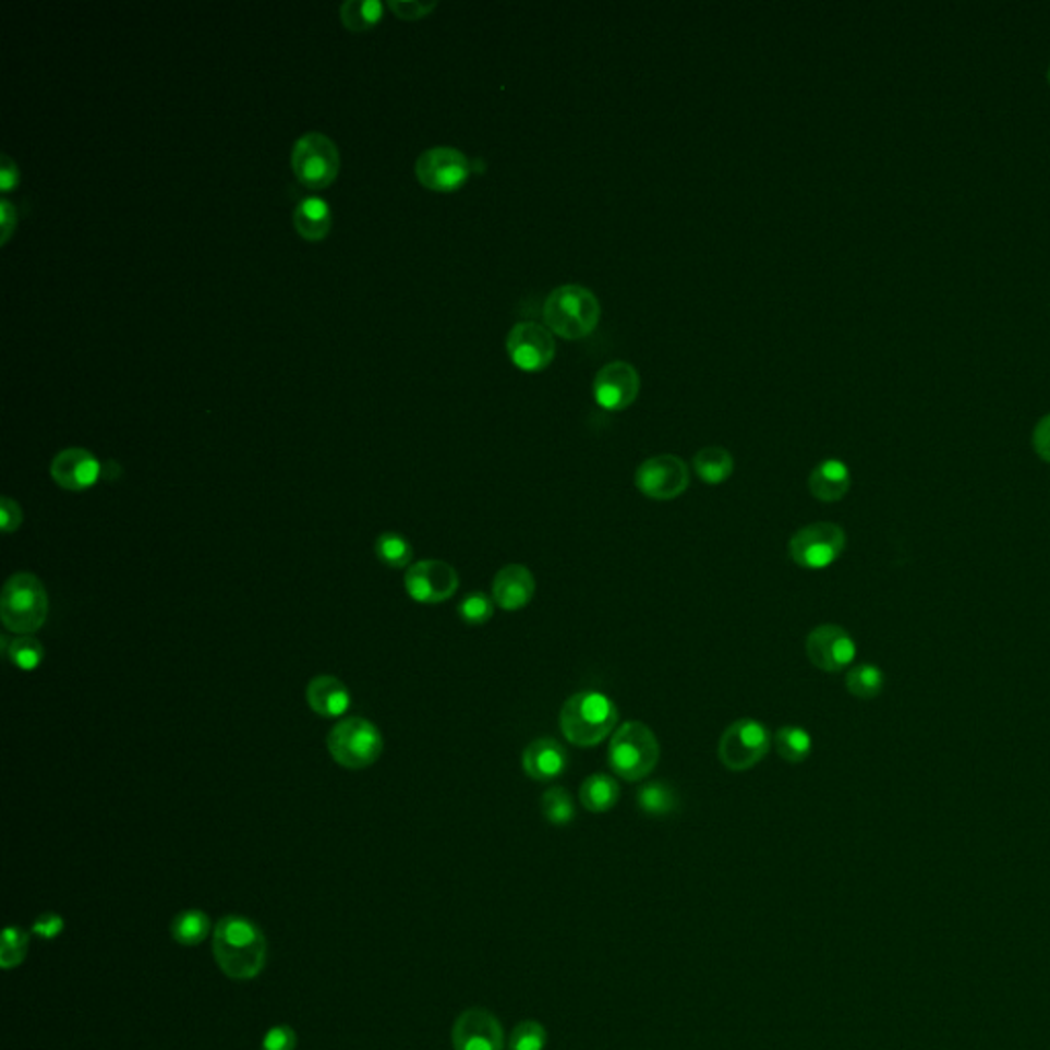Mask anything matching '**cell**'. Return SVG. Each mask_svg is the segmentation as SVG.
<instances>
[{
  "label": "cell",
  "instance_id": "32",
  "mask_svg": "<svg viewBox=\"0 0 1050 1050\" xmlns=\"http://www.w3.org/2000/svg\"><path fill=\"white\" fill-rule=\"evenodd\" d=\"M4 654L21 672H35L46 659L44 644L35 637L13 638L11 644H7Z\"/></svg>",
  "mask_w": 1050,
  "mask_h": 1050
},
{
  "label": "cell",
  "instance_id": "1",
  "mask_svg": "<svg viewBox=\"0 0 1050 1050\" xmlns=\"http://www.w3.org/2000/svg\"><path fill=\"white\" fill-rule=\"evenodd\" d=\"M212 950L220 970L234 981L255 979L267 961L265 933L242 915H226L216 924Z\"/></svg>",
  "mask_w": 1050,
  "mask_h": 1050
},
{
  "label": "cell",
  "instance_id": "9",
  "mask_svg": "<svg viewBox=\"0 0 1050 1050\" xmlns=\"http://www.w3.org/2000/svg\"><path fill=\"white\" fill-rule=\"evenodd\" d=\"M774 737L756 719H739L724 728L719 743V759L731 772H747L770 753Z\"/></svg>",
  "mask_w": 1050,
  "mask_h": 1050
},
{
  "label": "cell",
  "instance_id": "16",
  "mask_svg": "<svg viewBox=\"0 0 1050 1050\" xmlns=\"http://www.w3.org/2000/svg\"><path fill=\"white\" fill-rule=\"evenodd\" d=\"M640 393V376L637 367L628 362H612L603 365L593 382V397L605 411L628 409Z\"/></svg>",
  "mask_w": 1050,
  "mask_h": 1050
},
{
  "label": "cell",
  "instance_id": "24",
  "mask_svg": "<svg viewBox=\"0 0 1050 1050\" xmlns=\"http://www.w3.org/2000/svg\"><path fill=\"white\" fill-rule=\"evenodd\" d=\"M691 464H693L696 474L700 476V481L710 484V486H716V484L728 481L733 476V470H735V460H733L731 451L721 448V446H708V448L700 449L693 456Z\"/></svg>",
  "mask_w": 1050,
  "mask_h": 1050
},
{
  "label": "cell",
  "instance_id": "12",
  "mask_svg": "<svg viewBox=\"0 0 1050 1050\" xmlns=\"http://www.w3.org/2000/svg\"><path fill=\"white\" fill-rule=\"evenodd\" d=\"M858 654L854 637L837 624H821L807 637V656L810 663L825 673L847 669Z\"/></svg>",
  "mask_w": 1050,
  "mask_h": 1050
},
{
  "label": "cell",
  "instance_id": "35",
  "mask_svg": "<svg viewBox=\"0 0 1050 1050\" xmlns=\"http://www.w3.org/2000/svg\"><path fill=\"white\" fill-rule=\"evenodd\" d=\"M29 948V936L21 928H7L2 933V950H0V966L4 970H11L13 966H19Z\"/></svg>",
  "mask_w": 1050,
  "mask_h": 1050
},
{
  "label": "cell",
  "instance_id": "5",
  "mask_svg": "<svg viewBox=\"0 0 1050 1050\" xmlns=\"http://www.w3.org/2000/svg\"><path fill=\"white\" fill-rule=\"evenodd\" d=\"M50 598L34 572H15L2 587L0 616L7 630L17 637H34L48 620Z\"/></svg>",
  "mask_w": 1050,
  "mask_h": 1050
},
{
  "label": "cell",
  "instance_id": "31",
  "mask_svg": "<svg viewBox=\"0 0 1050 1050\" xmlns=\"http://www.w3.org/2000/svg\"><path fill=\"white\" fill-rule=\"evenodd\" d=\"M376 556L390 568H405L413 560V546L397 532H384L374 544Z\"/></svg>",
  "mask_w": 1050,
  "mask_h": 1050
},
{
  "label": "cell",
  "instance_id": "36",
  "mask_svg": "<svg viewBox=\"0 0 1050 1050\" xmlns=\"http://www.w3.org/2000/svg\"><path fill=\"white\" fill-rule=\"evenodd\" d=\"M390 11L398 19L405 21H417V19L427 17L431 11L437 7V2H421V0H390L388 2Z\"/></svg>",
  "mask_w": 1050,
  "mask_h": 1050
},
{
  "label": "cell",
  "instance_id": "29",
  "mask_svg": "<svg viewBox=\"0 0 1050 1050\" xmlns=\"http://www.w3.org/2000/svg\"><path fill=\"white\" fill-rule=\"evenodd\" d=\"M845 688L858 700H874L884 689V673L874 663L854 665L845 675Z\"/></svg>",
  "mask_w": 1050,
  "mask_h": 1050
},
{
  "label": "cell",
  "instance_id": "33",
  "mask_svg": "<svg viewBox=\"0 0 1050 1050\" xmlns=\"http://www.w3.org/2000/svg\"><path fill=\"white\" fill-rule=\"evenodd\" d=\"M495 600L483 591H472L458 605V616L468 626H483L495 616Z\"/></svg>",
  "mask_w": 1050,
  "mask_h": 1050
},
{
  "label": "cell",
  "instance_id": "2",
  "mask_svg": "<svg viewBox=\"0 0 1050 1050\" xmlns=\"http://www.w3.org/2000/svg\"><path fill=\"white\" fill-rule=\"evenodd\" d=\"M620 719L616 702L603 691L583 689L567 698L560 708V731L575 747H595L614 735Z\"/></svg>",
  "mask_w": 1050,
  "mask_h": 1050
},
{
  "label": "cell",
  "instance_id": "11",
  "mask_svg": "<svg viewBox=\"0 0 1050 1050\" xmlns=\"http://www.w3.org/2000/svg\"><path fill=\"white\" fill-rule=\"evenodd\" d=\"M414 172L423 188L449 193L464 185L472 172V165L460 150L451 146H435L417 158Z\"/></svg>",
  "mask_w": 1050,
  "mask_h": 1050
},
{
  "label": "cell",
  "instance_id": "25",
  "mask_svg": "<svg viewBox=\"0 0 1050 1050\" xmlns=\"http://www.w3.org/2000/svg\"><path fill=\"white\" fill-rule=\"evenodd\" d=\"M637 802L638 809L642 810L647 817H653V819L669 817L679 805L677 793L673 790L672 784L661 782V780H651V782L642 784L637 794Z\"/></svg>",
  "mask_w": 1050,
  "mask_h": 1050
},
{
  "label": "cell",
  "instance_id": "6",
  "mask_svg": "<svg viewBox=\"0 0 1050 1050\" xmlns=\"http://www.w3.org/2000/svg\"><path fill=\"white\" fill-rule=\"evenodd\" d=\"M327 747L341 768L365 770L378 761L384 739L376 724L362 716H351L328 733Z\"/></svg>",
  "mask_w": 1050,
  "mask_h": 1050
},
{
  "label": "cell",
  "instance_id": "40",
  "mask_svg": "<svg viewBox=\"0 0 1050 1050\" xmlns=\"http://www.w3.org/2000/svg\"><path fill=\"white\" fill-rule=\"evenodd\" d=\"M64 930V919L56 913H44L34 924V933L44 940H52Z\"/></svg>",
  "mask_w": 1050,
  "mask_h": 1050
},
{
  "label": "cell",
  "instance_id": "30",
  "mask_svg": "<svg viewBox=\"0 0 1050 1050\" xmlns=\"http://www.w3.org/2000/svg\"><path fill=\"white\" fill-rule=\"evenodd\" d=\"M540 809H542L544 819L554 826L570 825L577 817L575 800H572V796L567 788H563V786H552L546 793L542 794Z\"/></svg>",
  "mask_w": 1050,
  "mask_h": 1050
},
{
  "label": "cell",
  "instance_id": "22",
  "mask_svg": "<svg viewBox=\"0 0 1050 1050\" xmlns=\"http://www.w3.org/2000/svg\"><path fill=\"white\" fill-rule=\"evenodd\" d=\"M330 207L321 197H306L293 209V228L306 241H323L330 232Z\"/></svg>",
  "mask_w": 1050,
  "mask_h": 1050
},
{
  "label": "cell",
  "instance_id": "42",
  "mask_svg": "<svg viewBox=\"0 0 1050 1050\" xmlns=\"http://www.w3.org/2000/svg\"><path fill=\"white\" fill-rule=\"evenodd\" d=\"M0 222H2V239H0V242L7 244L11 234H13V230H15V226H17V209L11 206L7 200H2V204H0Z\"/></svg>",
  "mask_w": 1050,
  "mask_h": 1050
},
{
  "label": "cell",
  "instance_id": "4",
  "mask_svg": "<svg viewBox=\"0 0 1050 1050\" xmlns=\"http://www.w3.org/2000/svg\"><path fill=\"white\" fill-rule=\"evenodd\" d=\"M544 323L567 341L589 337L602 318L598 295L583 286H560L544 302Z\"/></svg>",
  "mask_w": 1050,
  "mask_h": 1050
},
{
  "label": "cell",
  "instance_id": "34",
  "mask_svg": "<svg viewBox=\"0 0 1050 1050\" xmlns=\"http://www.w3.org/2000/svg\"><path fill=\"white\" fill-rule=\"evenodd\" d=\"M546 1045H548V1033L535 1019L519 1022L509 1036V1050H544Z\"/></svg>",
  "mask_w": 1050,
  "mask_h": 1050
},
{
  "label": "cell",
  "instance_id": "41",
  "mask_svg": "<svg viewBox=\"0 0 1050 1050\" xmlns=\"http://www.w3.org/2000/svg\"><path fill=\"white\" fill-rule=\"evenodd\" d=\"M19 185V169L11 156H0V190L11 191Z\"/></svg>",
  "mask_w": 1050,
  "mask_h": 1050
},
{
  "label": "cell",
  "instance_id": "8",
  "mask_svg": "<svg viewBox=\"0 0 1050 1050\" xmlns=\"http://www.w3.org/2000/svg\"><path fill=\"white\" fill-rule=\"evenodd\" d=\"M847 546V535L842 526L833 521H814L800 528L788 542V556L796 567L805 570H823L842 558Z\"/></svg>",
  "mask_w": 1050,
  "mask_h": 1050
},
{
  "label": "cell",
  "instance_id": "21",
  "mask_svg": "<svg viewBox=\"0 0 1050 1050\" xmlns=\"http://www.w3.org/2000/svg\"><path fill=\"white\" fill-rule=\"evenodd\" d=\"M852 488L849 468L837 458L823 460L814 466L809 476L810 495L821 503H837L844 499Z\"/></svg>",
  "mask_w": 1050,
  "mask_h": 1050
},
{
  "label": "cell",
  "instance_id": "27",
  "mask_svg": "<svg viewBox=\"0 0 1050 1050\" xmlns=\"http://www.w3.org/2000/svg\"><path fill=\"white\" fill-rule=\"evenodd\" d=\"M212 931V921L206 913L200 909H188L179 913L171 924L172 940L181 946H197L206 940Z\"/></svg>",
  "mask_w": 1050,
  "mask_h": 1050
},
{
  "label": "cell",
  "instance_id": "28",
  "mask_svg": "<svg viewBox=\"0 0 1050 1050\" xmlns=\"http://www.w3.org/2000/svg\"><path fill=\"white\" fill-rule=\"evenodd\" d=\"M341 23L353 34L372 29L384 15V4L378 0H345L339 7Z\"/></svg>",
  "mask_w": 1050,
  "mask_h": 1050
},
{
  "label": "cell",
  "instance_id": "15",
  "mask_svg": "<svg viewBox=\"0 0 1050 1050\" xmlns=\"http://www.w3.org/2000/svg\"><path fill=\"white\" fill-rule=\"evenodd\" d=\"M451 1045L454 1050H505V1034L495 1014L470 1007L456 1017Z\"/></svg>",
  "mask_w": 1050,
  "mask_h": 1050
},
{
  "label": "cell",
  "instance_id": "37",
  "mask_svg": "<svg viewBox=\"0 0 1050 1050\" xmlns=\"http://www.w3.org/2000/svg\"><path fill=\"white\" fill-rule=\"evenodd\" d=\"M295 1045H298L295 1030L281 1024V1026H274L271 1030H267L263 1042H261V1050H293Z\"/></svg>",
  "mask_w": 1050,
  "mask_h": 1050
},
{
  "label": "cell",
  "instance_id": "26",
  "mask_svg": "<svg viewBox=\"0 0 1050 1050\" xmlns=\"http://www.w3.org/2000/svg\"><path fill=\"white\" fill-rule=\"evenodd\" d=\"M774 749L786 763H802L812 753V737L807 728L788 724L777 728L774 735Z\"/></svg>",
  "mask_w": 1050,
  "mask_h": 1050
},
{
  "label": "cell",
  "instance_id": "20",
  "mask_svg": "<svg viewBox=\"0 0 1050 1050\" xmlns=\"http://www.w3.org/2000/svg\"><path fill=\"white\" fill-rule=\"evenodd\" d=\"M309 707L323 719H339L351 707V693L337 677L318 675L306 688Z\"/></svg>",
  "mask_w": 1050,
  "mask_h": 1050
},
{
  "label": "cell",
  "instance_id": "18",
  "mask_svg": "<svg viewBox=\"0 0 1050 1050\" xmlns=\"http://www.w3.org/2000/svg\"><path fill=\"white\" fill-rule=\"evenodd\" d=\"M523 772L535 782H554L567 772V749L552 737H540L523 749L521 756Z\"/></svg>",
  "mask_w": 1050,
  "mask_h": 1050
},
{
  "label": "cell",
  "instance_id": "13",
  "mask_svg": "<svg viewBox=\"0 0 1050 1050\" xmlns=\"http://www.w3.org/2000/svg\"><path fill=\"white\" fill-rule=\"evenodd\" d=\"M460 577L456 568L444 560H421L407 568L405 589L417 603H444L456 595Z\"/></svg>",
  "mask_w": 1050,
  "mask_h": 1050
},
{
  "label": "cell",
  "instance_id": "39",
  "mask_svg": "<svg viewBox=\"0 0 1050 1050\" xmlns=\"http://www.w3.org/2000/svg\"><path fill=\"white\" fill-rule=\"evenodd\" d=\"M23 523V511L19 507L17 500L2 497L0 499V526L4 534H13Z\"/></svg>",
  "mask_w": 1050,
  "mask_h": 1050
},
{
  "label": "cell",
  "instance_id": "14",
  "mask_svg": "<svg viewBox=\"0 0 1050 1050\" xmlns=\"http://www.w3.org/2000/svg\"><path fill=\"white\" fill-rule=\"evenodd\" d=\"M509 360L523 372L546 370L556 355L552 330L538 323H519L507 335Z\"/></svg>",
  "mask_w": 1050,
  "mask_h": 1050
},
{
  "label": "cell",
  "instance_id": "23",
  "mask_svg": "<svg viewBox=\"0 0 1050 1050\" xmlns=\"http://www.w3.org/2000/svg\"><path fill=\"white\" fill-rule=\"evenodd\" d=\"M581 805L593 814L614 809L620 800V784L614 775L591 774L579 788Z\"/></svg>",
  "mask_w": 1050,
  "mask_h": 1050
},
{
  "label": "cell",
  "instance_id": "17",
  "mask_svg": "<svg viewBox=\"0 0 1050 1050\" xmlns=\"http://www.w3.org/2000/svg\"><path fill=\"white\" fill-rule=\"evenodd\" d=\"M50 472L58 486L81 493L99 481L101 464L88 449L69 448L53 458Z\"/></svg>",
  "mask_w": 1050,
  "mask_h": 1050
},
{
  "label": "cell",
  "instance_id": "43",
  "mask_svg": "<svg viewBox=\"0 0 1050 1050\" xmlns=\"http://www.w3.org/2000/svg\"><path fill=\"white\" fill-rule=\"evenodd\" d=\"M1047 79H1049V85H1050V67H1049V74H1047Z\"/></svg>",
  "mask_w": 1050,
  "mask_h": 1050
},
{
  "label": "cell",
  "instance_id": "38",
  "mask_svg": "<svg viewBox=\"0 0 1050 1050\" xmlns=\"http://www.w3.org/2000/svg\"><path fill=\"white\" fill-rule=\"evenodd\" d=\"M1033 448L1036 456L1050 464V413L1045 414L1033 431Z\"/></svg>",
  "mask_w": 1050,
  "mask_h": 1050
},
{
  "label": "cell",
  "instance_id": "19",
  "mask_svg": "<svg viewBox=\"0 0 1050 1050\" xmlns=\"http://www.w3.org/2000/svg\"><path fill=\"white\" fill-rule=\"evenodd\" d=\"M534 572L526 565H507L493 579V600L505 612H517L534 600Z\"/></svg>",
  "mask_w": 1050,
  "mask_h": 1050
},
{
  "label": "cell",
  "instance_id": "3",
  "mask_svg": "<svg viewBox=\"0 0 1050 1050\" xmlns=\"http://www.w3.org/2000/svg\"><path fill=\"white\" fill-rule=\"evenodd\" d=\"M661 759V745L649 724H620L607 747V765L624 782H642L653 774Z\"/></svg>",
  "mask_w": 1050,
  "mask_h": 1050
},
{
  "label": "cell",
  "instance_id": "10",
  "mask_svg": "<svg viewBox=\"0 0 1050 1050\" xmlns=\"http://www.w3.org/2000/svg\"><path fill=\"white\" fill-rule=\"evenodd\" d=\"M635 484L649 499H677L688 491L689 468L675 454H659L638 466Z\"/></svg>",
  "mask_w": 1050,
  "mask_h": 1050
},
{
  "label": "cell",
  "instance_id": "7",
  "mask_svg": "<svg viewBox=\"0 0 1050 1050\" xmlns=\"http://www.w3.org/2000/svg\"><path fill=\"white\" fill-rule=\"evenodd\" d=\"M341 169V155L333 140L321 132H309L295 140L292 171L309 190H327Z\"/></svg>",
  "mask_w": 1050,
  "mask_h": 1050
}]
</instances>
